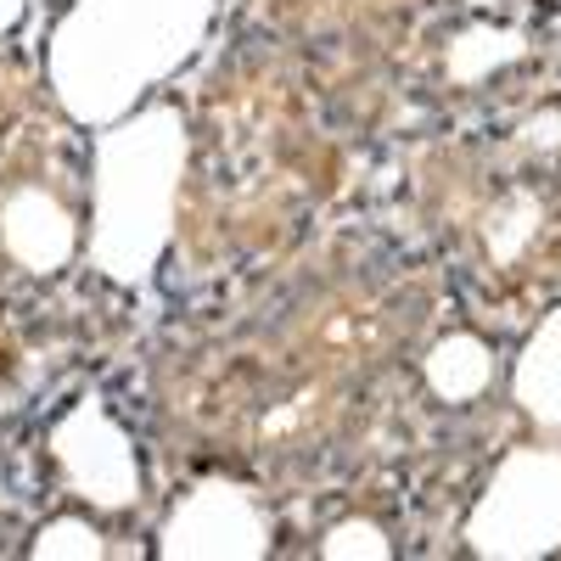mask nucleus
I'll return each mask as SVG.
<instances>
[{
  "mask_svg": "<svg viewBox=\"0 0 561 561\" xmlns=\"http://www.w3.org/2000/svg\"><path fill=\"white\" fill-rule=\"evenodd\" d=\"M219 0H73L45 45V79L73 124L107 129L152 84L180 73L214 28Z\"/></svg>",
  "mask_w": 561,
  "mask_h": 561,
  "instance_id": "f257e3e1",
  "label": "nucleus"
},
{
  "mask_svg": "<svg viewBox=\"0 0 561 561\" xmlns=\"http://www.w3.org/2000/svg\"><path fill=\"white\" fill-rule=\"evenodd\" d=\"M192 158L180 107L147 102L96 135V192H90V259L118 287H140L174 242L180 180Z\"/></svg>",
  "mask_w": 561,
  "mask_h": 561,
  "instance_id": "f03ea898",
  "label": "nucleus"
},
{
  "mask_svg": "<svg viewBox=\"0 0 561 561\" xmlns=\"http://www.w3.org/2000/svg\"><path fill=\"white\" fill-rule=\"evenodd\" d=\"M466 545L489 561H539L561 550V449L505 455L466 517Z\"/></svg>",
  "mask_w": 561,
  "mask_h": 561,
  "instance_id": "7ed1b4c3",
  "label": "nucleus"
},
{
  "mask_svg": "<svg viewBox=\"0 0 561 561\" xmlns=\"http://www.w3.org/2000/svg\"><path fill=\"white\" fill-rule=\"evenodd\" d=\"M158 556L169 561H259L270 556V517L253 489L230 478L192 483L158 528Z\"/></svg>",
  "mask_w": 561,
  "mask_h": 561,
  "instance_id": "20e7f679",
  "label": "nucleus"
},
{
  "mask_svg": "<svg viewBox=\"0 0 561 561\" xmlns=\"http://www.w3.org/2000/svg\"><path fill=\"white\" fill-rule=\"evenodd\" d=\"M51 455L62 466V478L79 500L102 511H129L140 500V455L135 438L118 427V415L102 399H79L51 433Z\"/></svg>",
  "mask_w": 561,
  "mask_h": 561,
  "instance_id": "39448f33",
  "label": "nucleus"
},
{
  "mask_svg": "<svg viewBox=\"0 0 561 561\" xmlns=\"http://www.w3.org/2000/svg\"><path fill=\"white\" fill-rule=\"evenodd\" d=\"M0 242H7V253L28 275H57L79 253V225L51 192L23 185V192H12L7 208H0Z\"/></svg>",
  "mask_w": 561,
  "mask_h": 561,
  "instance_id": "423d86ee",
  "label": "nucleus"
},
{
  "mask_svg": "<svg viewBox=\"0 0 561 561\" xmlns=\"http://www.w3.org/2000/svg\"><path fill=\"white\" fill-rule=\"evenodd\" d=\"M523 415L550 438H561V304L534 325V337L517 354V377H511Z\"/></svg>",
  "mask_w": 561,
  "mask_h": 561,
  "instance_id": "0eeeda50",
  "label": "nucleus"
},
{
  "mask_svg": "<svg viewBox=\"0 0 561 561\" xmlns=\"http://www.w3.org/2000/svg\"><path fill=\"white\" fill-rule=\"evenodd\" d=\"M421 377H427V388L444 404H466V399L489 393V382H494V348L478 332H449V337H438L427 348Z\"/></svg>",
  "mask_w": 561,
  "mask_h": 561,
  "instance_id": "6e6552de",
  "label": "nucleus"
},
{
  "mask_svg": "<svg viewBox=\"0 0 561 561\" xmlns=\"http://www.w3.org/2000/svg\"><path fill=\"white\" fill-rule=\"evenodd\" d=\"M528 51V39L523 28H500V23H472V28H460L449 39V51H444V68L455 84H483L494 79L500 68H511Z\"/></svg>",
  "mask_w": 561,
  "mask_h": 561,
  "instance_id": "1a4fd4ad",
  "label": "nucleus"
},
{
  "mask_svg": "<svg viewBox=\"0 0 561 561\" xmlns=\"http://www.w3.org/2000/svg\"><path fill=\"white\" fill-rule=\"evenodd\" d=\"M539 225H545V203L534 192H517V197H505L489 225H483V242H489V259L494 264H517L528 253V242L539 237Z\"/></svg>",
  "mask_w": 561,
  "mask_h": 561,
  "instance_id": "9d476101",
  "label": "nucleus"
},
{
  "mask_svg": "<svg viewBox=\"0 0 561 561\" xmlns=\"http://www.w3.org/2000/svg\"><path fill=\"white\" fill-rule=\"evenodd\" d=\"M28 556L34 561H102L107 539H102L96 523H84V517H51L28 539Z\"/></svg>",
  "mask_w": 561,
  "mask_h": 561,
  "instance_id": "9b49d317",
  "label": "nucleus"
},
{
  "mask_svg": "<svg viewBox=\"0 0 561 561\" xmlns=\"http://www.w3.org/2000/svg\"><path fill=\"white\" fill-rule=\"evenodd\" d=\"M320 556H325V561H388V556H393V539L370 523V517H343V523L325 528Z\"/></svg>",
  "mask_w": 561,
  "mask_h": 561,
  "instance_id": "f8f14e48",
  "label": "nucleus"
},
{
  "mask_svg": "<svg viewBox=\"0 0 561 561\" xmlns=\"http://www.w3.org/2000/svg\"><path fill=\"white\" fill-rule=\"evenodd\" d=\"M528 140H534V147H561V107L528 118Z\"/></svg>",
  "mask_w": 561,
  "mask_h": 561,
  "instance_id": "ddd939ff",
  "label": "nucleus"
},
{
  "mask_svg": "<svg viewBox=\"0 0 561 561\" xmlns=\"http://www.w3.org/2000/svg\"><path fill=\"white\" fill-rule=\"evenodd\" d=\"M23 7H28V0H0V34H12V28H18Z\"/></svg>",
  "mask_w": 561,
  "mask_h": 561,
  "instance_id": "4468645a",
  "label": "nucleus"
},
{
  "mask_svg": "<svg viewBox=\"0 0 561 561\" xmlns=\"http://www.w3.org/2000/svg\"><path fill=\"white\" fill-rule=\"evenodd\" d=\"M466 7H494V0H466Z\"/></svg>",
  "mask_w": 561,
  "mask_h": 561,
  "instance_id": "2eb2a0df",
  "label": "nucleus"
}]
</instances>
